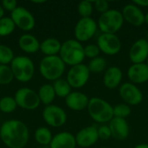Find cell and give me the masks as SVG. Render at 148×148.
Returning a JSON list of instances; mask_svg holds the SVG:
<instances>
[{"label":"cell","mask_w":148,"mask_h":148,"mask_svg":"<svg viewBox=\"0 0 148 148\" xmlns=\"http://www.w3.org/2000/svg\"><path fill=\"white\" fill-rule=\"evenodd\" d=\"M60 57L65 64L71 67L81 64L85 59L84 47L76 39L67 40L62 44Z\"/></svg>","instance_id":"obj_2"},{"label":"cell","mask_w":148,"mask_h":148,"mask_svg":"<svg viewBox=\"0 0 148 148\" xmlns=\"http://www.w3.org/2000/svg\"><path fill=\"white\" fill-rule=\"evenodd\" d=\"M65 70V63L58 56L44 57L40 63L41 75L47 80L56 81L60 79Z\"/></svg>","instance_id":"obj_4"},{"label":"cell","mask_w":148,"mask_h":148,"mask_svg":"<svg viewBox=\"0 0 148 148\" xmlns=\"http://www.w3.org/2000/svg\"><path fill=\"white\" fill-rule=\"evenodd\" d=\"M90 71L84 63L72 66L67 75V82L71 88H80L85 86L89 79Z\"/></svg>","instance_id":"obj_7"},{"label":"cell","mask_w":148,"mask_h":148,"mask_svg":"<svg viewBox=\"0 0 148 148\" xmlns=\"http://www.w3.org/2000/svg\"><path fill=\"white\" fill-rule=\"evenodd\" d=\"M94 8L102 14L109 10V3L107 0H97L94 3Z\"/></svg>","instance_id":"obj_36"},{"label":"cell","mask_w":148,"mask_h":148,"mask_svg":"<svg viewBox=\"0 0 148 148\" xmlns=\"http://www.w3.org/2000/svg\"><path fill=\"white\" fill-rule=\"evenodd\" d=\"M112 137H114L117 140H124L129 135V125L126 119L114 117L108 125Z\"/></svg>","instance_id":"obj_17"},{"label":"cell","mask_w":148,"mask_h":148,"mask_svg":"<svg viewBox=\"0 0 148 148\" xmlns=\"http://www.w3.org/2000/svg\"><path fill=\"white\" fill-rule=\"evenodd\" d=\"M42 116L45 122L54 127H60L67 121V114L65 111L56 105L47 106L42 112Z\"/></svg>","instance_id":"obj_12"},{"label":"cell","mask_w":148,"mask_h":148,"mask_svg":"<svg viewBox=\"0 0 148 148\" xmlns=\"http://www.w3.org/2000/svg\"><path fill=\"white\" fill-rule=\"evenodd\" d=\"M15 101L16 105L22 108L33 110L36 109L40 104V98L38 95L32 89L28 88H23L16 91L15 95Z\"/></svg>","instance_id":"obj_10"},{"label":"cell","mask_w":148,"mask_h":148,"mask_svg":"<svg viewBox=\"0 0 148 148\" xmlns=\"http://www.w3.org/2000/svg\"><path fill=\"white\" fill-rule=\"evenodd\" d=\"M145 23L148 25V12L147 14H145Z\"/></svg>","instance_id":"obj_41"},{"label":"cell","mask_w":148,"mask_h":148,"mask_svg":"<svg viewBox=\"0 0 148 148\" xmlns=\"http://www.w3.org/2000/svg\"><path fill=\"white\" fill-rule=\"evenodd\" d=\"M19 47L27 53H35L40 49L38 40L32 35H23L19 38Z\"/></svg>","instance_id":"obj_22"},{"label":"cell","mask_w":148,"mask_h":148,"mask_svg":"<svg viewBox=\"0 0 148 148\" xmlns=\"http://www.w3.org/2000/svg\"><path fill=\"white\" fill-rule=\"evenodd\" d=\"M119 94L126 104L129 106H137L143 100L142 92L132 82H125L121 85Z\"/></svg>","instance_id":"obj_11"},{"label":"cell","mask_w":148,"mask_h":148,"mask_svg":"<svg viewBox=\"0 0 148 148\" xmlns=\"http://www.w3.org/2000/svg\"><path fill=\"white\" fill-rule=\"evenodd\" d=\"M11 19L15 25L23 30H30L35 26L34 16L23 7H16V9L11 13Z\"/></svg>","instance_id":"obj_14"},{"label":"cell","mask_w":148,"mask_h":148,"mask_svg":"<svg viewBox=\"0 0 148 148\" xmlns=\"http://www.w3.org/2000/svg\"><path fill=\"white\" fill-rule=\"evenodd\" d=\"M61 47V42L56 38H48L44 40L40 45L42 52L47 56H56L57 53H60Z\"/></svg>","instance_id":"obj_23"},{"label":"cell","mask_w":148,"mask_h":148,"mask_svg":"<svg viewBox=\"0 0 148 148\" xmlns=\"http://www.w3.org/2000/svg\"><path fill=\"white\" fill-rule=\"evenodd\" d=\"M101 50L97 44H88L84 47V54L85 57L94 59L99 56Z\"/></svg>","instance_id":"obj_34"},{"label":"cell","mask_w":148,"mask_h":148,"mask_svg":"<svg viewBox=\"0 0 148 148\" xmlns=\"http://www.w3.org/2000/svg\"><path fill=\"white\" fill-rule=\"evenodd\" d=\"M14 75L12 73L11 68L8 67L7 65L0 64V84L6 85L11 82L13 80Z\"/></svg>","instance_id":"obj_30"},{"label":"cell","mask_w":148,"mask_h":148,"mask_svg":"<svg viewBox=\"0 0 148 148\" xmlns=\"http://www.w3.org/2000/svg\"><path fill=\"white\" fill-rule=\"evenodd\" d=\"M134 4L137 5L138 7H148V0H134Z\"/></svg>","instance_id":"obj_38"},{"label":"cell","mask_w":148,"mask_h":148,"mask_svg":"<svg viewBox=\"0 0 148 148\" xmlns=\"http://www.w3.org/2000/svg\"><path fill=\"white\" fill-rule=\"evenodd\" d=\"M147 40L148 41V31H147Z\"/></svg>","instance_id":"obj_43"},{"label":"cell","mask_w":148,"mask_h":148,"mask_svg":"<svg viewBox=\"0 0 148 148\" xmlns=\"http://www.w3.org/2000/svg\"><path fill=\"white\" fill-rule=\"evenodd\" d=\"M97 45L101 52L108 56L117 55L121 49V42L115 34H101L97 39Z\"/></svg>","instance_id":"obj_9"},{"label":"cell","mask_w":148,"mask_h":148,"mask_svg":"<svg viewBox=\"0 0 148 148\" xmlns=\"http://www.w3.org/2000/svg\"><path fill=\"white\" fill-rule=\"evenodd\" d=\"M93 3L90 1L85 0V1H82L81 3H79L77 10H78V13L80 14V16H82V18L83 17H91V15L93 13Z\"/></svg>","instance_id":"obj_31"},{"label":"cell","mask_w":148,"mask_h":148,"mask_svg":"<svg viewBox=\"0 0 148 148\" xmlns=\"http://www.w3.org/2000/svg\"><path fill=\"white\" fill-rule=\"evenodd\" d=\"M121 13L124 21H127L134 26L139 27L145 23V14L140 7L134 3L125 5Z\"/></svg>","instance_id":"obj_16"},{"label":"cell","mask_w":148,"mask_h":148,"mask_svg":"<svg viewBox=\"0 0 148 148\" xmlns=\"http://www.w3.org/2000/svg\"><path fill=\"white\" fill-rule=\"evenodd\" d=\"M75 136L69 132H62L53 137L50 148H75Z\"/></svg>","instance_id":"obj_21"},{"label":"cell","mask_w":148,"mask_h":148,"mask_svg":"<svg viewBox=\"0 0 148 148\" xmlns=\"http://www.w3.org/2000/svg\"><path fill=\"white\" fill-rule=\"evenodd\" d=\"M106 67H107V61L101 56L91 59L88 65L90 73H95V74L104 71L106 69Z\"/></svg>","instance_id":"obj_26"},{"label":"cell","mask_w":148,"mask_h":148,"mask_svg":"<svg viewBox=\"0 0 148 148\" xmlns=\"http://www.w3.org/2000/svg\"><path fill=\"white\" fill-rule=\"evenodd\" d=\"M122 71L117 66H112L107 69L103 75V84L108 89H114L120 86L122 80Z\"/></svg>","instance_id":"obj_20"},{"label":"cell","mask_w":148,"mask_h":148,"mask_svg":"<svg viewBox=\"0 0 148 148\" xmlns=\"http://www.w3.org/2000/svg\"><path fill=\"white\" fill-rule=\"evenodd\" d=\"M15 23L11 18L3 17L0 19V36H5L11 34L15 29Z\"/></svg>","instance_id":"obj_28"},{"label":"cell","mask_w":148,"mask_h":148,"mask_svg":"<svg viewBox=\"0 0 148 148\" xmlns=\"http://www.w3.org/2000/svg\"><path fill=\"white\" fill-rule=\"evenodd\" d=\"M16 106L17 105L15 99L10 96H5L0 100V110L3 113L13 112Z\"/></svg>","instance_id":"obj_29"},{"label":"cell","mask_w":148,"mask_h":148,"mask_svg":"<svg viewBox=\"0 0 148 148\" xmlns=\"http://www.w3.org/2000/svg\"><path fill=\"white\" fill-rule=\"evenodd\" d=\"M148 58V41L140 38L133 43L129 50V59L133 64L144 63Z\"/></svg>","instance_id":"obj_15"},{"label":"cell","mask_w":148,"mask_h":148,"mask_svg":"<svg viewBox=\"0 0 148 148\" xmlns=\"http://www.w3.org/2000/svg\"><path fill=\"white\" fill-rule=\"evenodd\" d=\"M53 88H54L56 95L62 97V98H66L71 93V86L69 84L67 80L58 79L55 81Z\"/></svg>","instance_id":"obj_25"},{"label":"cell","mask_w":148,"mask_h":148,"mask_svg":"<svg viewBox=\"0 0 148 148\" xmlns=\"http://www.w3.org/2000/svg\"><path fill=\"white\" fill-rule=\"evenodd\" d=\"M88 111L89 116L97 123H107L114 118V107L99 97L89 99Z\"/></svg>","instance_id":"obj_3"},{"label":"cell","mask_w":148,"mask_h":148,"mask_svg":"<svg viewBox=\"0 0 148 148\" xmlns=\"http://www.w3.org/2000/svg\"><path fill=\"white\" fill-rule=\"evenodd\" d=\"M146 63L148 65V58H147V62H146Z\"/></svg>","instance_id":"obj_44"},{"label":"cell","mask_w":148,"mask_h":148,"mask_svg":"<svg viewBox=\"0 0 148 148\" xmlns=\"http://www.w3.org/2000/svg\"><path fill=\"white\" fill-rule=\"evenodd\" d=\"M124 23L122 13L117 10H108L105 13L101 14L97 25L102 33L115 34L118 32Z\"/></svg>","instance_id":"obj_5"},{"label":"cell","mask_w":148,"mask_h":148,"mask_svg":"<svg viewBox=\"0 0 148 148\" xmlns=\"http://www.w3.org/2000/svg\"><path fill=\"white\" fill-rule=\"evenodd\" d=\"M0 138L8 147L23 148L28 142L29 130L22 121H8L0 128Z\"/></svg>","instance_id":"obj_1"},{"label":"cell","mask_w":148,"mask_h":148,"mask_svg":"<svg viewBox=\"0 0 148 148\" xmlns=\"http://www.w3.org/2000/svg\"><path fill=\"white\" fill-rule=\"evenodd\" d=\"M127 76L134 84L147 82L148 81V65L146 62L132 64L127 70Z\"/></svg>","instance_id":"obj_18"},{"label":"cell","mask_w":148,"mask_h":148,"mask_svg":"<svg viewBox=\"0 0 148 148\" xmlns=\"http://www.w3.org/2000/svg\"><path fill=\"white\" fill-rule=\"evenodd\" d=\"M14 54L11 49L5 45H0V64L6 65L14 59Z\"/></svg>","instance_id":"obj_33"},{"label":"cell","mask_w":148,"mask_h":148,"mask_svg":"<svg viewBox=\"0 0 148 148\" xmlns=\"http://www.w3.org/2000/svg\"><path fill=\"white\" fill-rule=\"evenodd\" d=\"M131 114L130 106L126 103L117 104L114 107V117L126 119Z\"/></svg>","instance_id":"obj_32"},{"label":"cell","mask_w":148,"mask_h":148,"mask_svg":"<svg viewBox=\"0 0 148 148\" xmlns=\"http://www.w3.org/2000/svg\"><path fill=\"white\" fill-rule=\"evenodd\" d=\"M16 0H3L2 2V5L4 9L10 11H13L16 9Z\"/></svg>","instance_id":"obj_37"},{"label":"cell","mask_w":148,"mask_h":148,"mask_svg":"<svg viewBox=\"0 0 148 148\" xmlns=\"http://www.w3.org/2000/svg\"><path fill=\"white\" fill-rule=\"evenodd\" d=\"M134 148H148V144H139Z\"/></svg>","instance_id":"obj_39"},{"label":"cell","mask_w":148,"mask_h":148,"mask_svg":"<svg viewBox=\"0 0 148 148\" xmlns=\"http://www.w3.org/2000/svg\"><path fill=\"white\" fill-rule=\"evenodd\" d=\"M101 148H108V147H101Z\"/></svg>","instance_id":"obj_45"},{"label":"cell","mask_w":148,"mask_h":148,"mask_svg":"<svg viewBox=\"0 0 148 148\" xmlns=\"http://www.w3.org/2000/svg\"><path fill=\"white\" fill-rule=\"evenodd\" d=\"M32 2H33V3H45V1H35V0H33Z\"/></svg>","instance_id":"obj_42"},{"label":"cell","mask_w":148,"mask_h":148,"mask_svg":"<svg viewBox=\"0 0 148 148\" xmlns=\"http://www.w3.org/2000/svg\"><path fill=\"white\" fill-rule=\"evenodd\" d=\"M3 13H4V11H3V6H1V5H0V19H1V18H3Z\"/></svg>","instance_id":"obj_40"},{"label":"cell","mask_w":148,"mask_h":148,"mask_svg":"<svg viewBox=\"0 0 148 148\" xmlns=\"http://www.w3.org/2000/svg\"><path fill=\"white\" fill-rule=\"evenodd\" d=\"M11 70L16 80L26 82L34 75V63L29 57L17 56L11 62Z\"/></svg>","instance_id":"obj_6"},{"label":"cell","mask_w":148,"mask_h":148,"mask_svg":"<svg viewBox=\"0 0 148 148\" xmlns=\"http://www.w3.org/2000/svg\"><path fill=\"white\" fill-rule=\"evenodd\" d=\"M38 96L40 98V101L43 104L49 106L54 101L55 96H56V93H55L53 86L49 84L42 85L39 89Z\"/></svg>","instance_id":"obj_24"},{"label":"cell","mask_w":148,"mask_h":148,"mask_svg":"<svg viewBox=\"0 0 148 148\" xmlns=\"http://www.w3.org/2000/svg\"><path fill=\"white\" fill-rule=\"evenodd\" d=\"M36 140L41 145H48L50 144L53 137L50 131L46 127H40L35 133Z\"/></svg>","instance_id":"obj_27"},{"label":"cell","mask_w":148,"mask_h":148,"mask_svg":"<svg viewBox=\"0 0 148 148\" xmlns=\"http://www.w3.org/2000/svg\"><path fill=\"white\" fill-rule=\"evenodd\" d=\"M66 105L74 111H82L88 108L89 99L88 97L82 92H71L65 98Z\"/></svg>","instance_id":"obj_19"},{"label":"cell","mask_w":148,"mask_h":148,"mask_svg":"<svg viewBox=\"0 0 148 148\" xmlns=\"http://www.w3.org/2000/svg\"><path fill=\"white\" fill-rule=\"evenodd\" d=\"M98 136H99V139H101L102 140H109L112 137V134H111V130H110L109 127L107 125H102V126L99 127H98Z\"/></svg>","instance_id":"obj_35"},{"label":"cell","mask_w":148,"mask_h":148,"mask_svg":"<svg viewBox=\"0 0 148 148\" xmlns=\"http://www.w3.org/2000/svg\"><path fill=\"white\" fill-rule=\"evenodd\" d=\"M98 25L92 17L81 18L75 27V36L78 42H87L95 34Z\"/></svg>","instance_id":"obj_8"},{"label":"cell","mask_w":148,"mask_h":148,"mask_svg":"<svg viewBox=\"0 0 148 148\" xmlns=\"http://www.w3.org/2000/svg\"><path fill=\"white\" fill-rule=\"evenodd\" d=\"M99 140L97 126H88L81 129L75 135L76 145L81 148L90 147Z\"/></svg>","instance_id":"obj_13"}]
</instances>
